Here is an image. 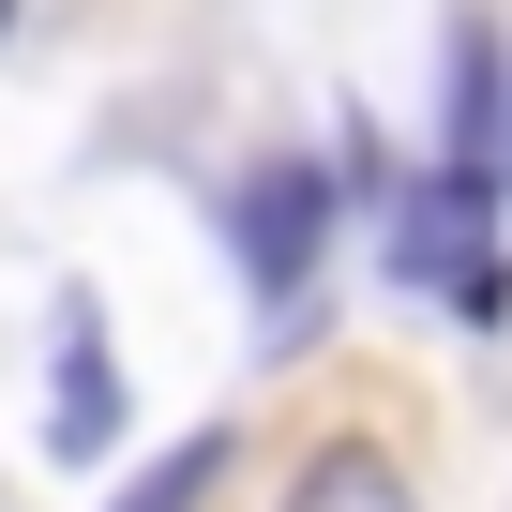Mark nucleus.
Masks as SVG:
<instances>
[{
	"mask_svg": "<svg viewBox=\"0 0 512 512\" xmlns=\"http://www.w3.org/2000/svg\"><path fill=\"white\" fill-rule=\"evenodd\" d=\"M392 287H437L452 317H512V256H497V166H437L392 211Z\"/></svg>",
	"mask_w": 512,
	"mask_h": 512,
	"instance_id": "nucleus-1",
	"label": "nucleus"
},
{
	"mask_svg": "<svg viewBox=\"0 0 512 512\" xmlns=\"http://www.w3.org/2000/svg\"><path fill=\"white\" fill-rule=\"evenodd\" d=\"M317 241H332V166H256L241 181V272L256 287H317Z\"/></svg>",
	"mask_w": 512,
	"mask_h": 512,
	"instance_id": "nucleus-2",
	"label": "nucleus"
},
{
	"mask_svg": "<svg viewBox=\"0 0 512 512\" xmlns=\"http://www.w3.org/2000/svg\"><path fill=\"white\" fill-rule=\"evenodd\" d=\"M46 437L61 452H106L121 437V377H106V317L91 302H61V407H46Z\"/></svg>",
	"mask_w": 512,
	"mask_h": 512,
	"instance_id": "nucleus-3",
	"label": "nucleus"
},
{
	"mask_svg": "<svg viewBox=\"0 0 512 512\" xmlns=\"http://www.w3.org/2000/svg\"><path fill=\"white\" fill-rule=\"evenodd\" d=\"M287 512H422V497H407V467H392V452L332 437V452H317V467L287 482Z\"/></svg>",
	"mask_w": 512,
	"mask_h": 512,
	"instance_id": "nucleus-4",
	"label": "nucleus"
},
{
	"mask_svg": "<svg viewBox=\"0 0 512 512\" xmlns=\"http://www.w3.org/2000/svg\"><path fill=\"white\" fill-rule=\"evenodd\" d=\"M452 166H497V46H452Z\"/></svg>",
	"mask_w": 512,
	"mask_h": 512,
	"instance_id": "nucleus-5",
	"label": "nucleus"
},
{
	"mask_svg": "<svg viewBox=\"0 0 512 512\" xmlns=\"http://www.w3.org/2000/svg\"><path fill=\"white\" fill-rule=\"evenodd\" d=\"M211 467H226V437H181V452H166V467H136L106 512H196V497H211Z\"/></svg>",
	"mask_w": 512,
	"mask_h": 512,
	"instance_id": "nucleus-6",
	"label": "nucleus"
},
{
	"mask_svg": "<svg viewBox=\"0 0 512 512\" xmlns=\"http://www.w3.org/2000/svg\"><path fill=\"white\" fill-rule=\"evenodd\" d=\"M0 31H16V0H0Z\"/></svg>",
	"mask_w": 512,
	"mask_h": 512,
	"instance_id": "nucleus-7",
	"label": "nucleus"
}]
</instances>
